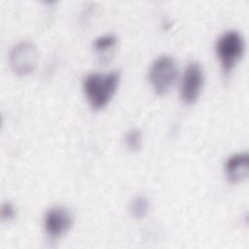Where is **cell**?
<instances>
[{"label": "cell", "instance_id": "ba28073f", "mask_svg": "<svg viewBox=\"0 0 249 249\" xmlns=\"http://www.w3.org/2000/svg\"><path fill=\"white\" fill-rule=\"evenodd\" d=\"M149 200L143 196H136L130 203V211L136 219H142L148 212Z\"/></svg>", "mask_w": 249, "mask_h": 249}, {"label": "cell", "instance_id": "8992f818", "mask_svg": "<svg viewBox=\"0 0 249 249\" xmlns=\"http://www.w3.org/2000/svg\"><path fill=\"white\" fill-rule=\"evenodd\" d=\"M73 215L64 206H53L50 208L44 217V228L48 236L57 239L65 234L73 225Z\"/></svg>", "mask_w": 249, "mask_h": 249}, {"label": "cell", "instance_id": "6da1fadb", "mask_svg": "<svg viewBox=\"0 0 249 249\" xmlns=\"http://www.w3.org/2000/svg\"><path fill=\"white\" fill-rule=\"evenodd\" d=\"M120 79L119 71L89 74L83 82V89L89 105L93 109L105 107L115 94Z\"/></svg>", "mask_w": 249, "mask_h": 249}, {"label": "cell", "instance_id": "5b68a950", "mask_svg": "<svg viewBox=\"0 0 249 249\" xmlns=\"http://www.w3.org/2000/svg\"><path fill=\"white\" fill-rule=\"evenodd\" d=\"M204 83L202 67L197 62H191L185 69L181 82V98L186 104L196 102Z\"/></svg>", "mask_w": 249, "mask_h": 249}, {"label": "cell", "instance_id": "30bf717a", "mask_svg": "<svg viewBox=\"0 0 249 249\" xmlns=\"http://www.w3.org/2000/svg\"><path fill=\"white\" fill-rule=\"evenodd\" d=\"M125 144L130 151H138L142 144V134L137 128H131L125 135Z\"/></svg>", "mask_w": 249, "mask_h": 249}, {"label": "cell", "instance_id": "3957f363", "mask_svg": "<svg viewBox=\"0 0 249 249\" xmlns=\"http://www.w3.org/2000/svg\"><path fill=\"white\" fill-rule=\"evenodd\" d=\"M149 82L154 91L159 95L167 93L178 77V68L173 57L161 55L150 67Z\"/></svg>", "mask_w": 249, "mask_h": 249}, {"label": "cell", "instance_id": "7a4b0ae2", "mask_svg": "<svg viewBox=\"0 0 249 249\" xmlns=\"http://www.w3.org/2000/svg\"><path fill=\"white\" fill-rule=\"evenodd\" d=\"M215 50L222 69L228 75L244 53L243 38L236 30H229L218 38Z\"/></svg>", "mask_w": 249, "mask_h": 249}, {"label": "cell", "instance_id": "8fae6325", "mask_svg": "<svg viewBox=\"0 0 249 249\" xmlns=\"http://www.w3.org/2000/svg\"><path fill=\"white\" fill-rule=\"evenodd\" d=\"M16 216V211H15V207L10 203V202H6L2 205L1 208V217L3 221H11L15 218Z\"/></svg>", "mask_w": 249, "mask_h": 249}, {"label": "cell", "instance_id": "277c9868", "mask_svg": "<svg viewBox=\"0 0 249 249\" xmlns=\"http://www.w3.org/2000/svg\"><path fill=\"white\" fill-rule=\"evenodd\" d=\"M39 53L36 46L23 41L12 48L9 53V63L12 70L18 76L30 74L36 68Z\"/></svg>", "mask_w": 249, "mask_h": 249}, {"label": "cell", "instance_id": "9c48e42d", "mask_svg": "<svg viewBox=\"0 0 249 249\" xmlns=\"http://www.w3.org/2000/svg\"><path fill=\"white\" fill-rule=\"evenodd\" d=\"M117 43V37L112 34L103 35L96 38L93 42V47L96 52L104 53L111 50Z\"/></svg>", "mask_w": 249, "mask_h": 249}, {"label": "cell", "instance_id": "52a82bcc", "mask_svg": "<svg viewBox=\"0 0 249 249\" xmlns=\"http://www.w3.org/2000/svg\"><path fill=\"white\" fill-rule=\"evenodd\" d=\"M225 171L230 182H242L248 176V154L238 153L230 157L225 163Z\"/></svg>", "mask_w": 249, "mask_h": 249}]
</instances>
